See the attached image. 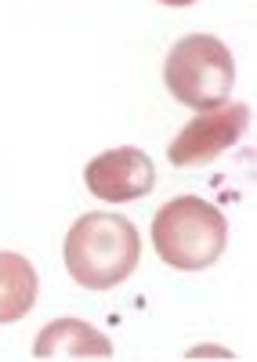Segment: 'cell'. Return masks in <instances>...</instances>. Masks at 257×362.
<instances>
[{
    "mask_svg": "<svg viewBox=\"0 0 257 362\" xmlns=\"http://www.w3.org/2000/svg\"><path fill=\"white\" fill-rule=\"evenodd\" d=\"M246 127H250V105L225 102L217 109H203L170 141L167 160L174 167H203V163L217 160L221 153H228L246 134Z\"/></svg>",
    "mask_w": 257,
    "mask_h": 362,
    "instance_id": "obj_4",
    "label": "cell"
},
{
    "mask_svg": "<svg viewBox=\"0 0 257 362\" xmlns=\"http://www.w3.org/2000/svg\"><path fill=\"white\" fill-rule=\"evenodd\" d=\"M83 181H88V192L105 203H131L153 192L156 167L141 148L120 145L109 148V153H98L83 170Z\"/></svg>",
    "mask_w": 257,
    "mask_h": 362,
    "instance_id": "obj_5",
    "label": "cell"
},
{
    "mask_svg": "<svg viewBox=\"0 0 257 362\" xmlns=\"http://www.w3.org/2000/svg\"><path fill=\"white\" fill-rule=\"evenodd\" d=\"M228 243L225 214L203 196H174L153 214V247L178 272L210 268Z\"/></svg>",
    "mask_w": 257,
    "mask_h": 362,
    "instance_id": "obj_2",
    "label": "cell"
},
{
    "mask_svg": "<svg viewBox=\"0 0 257 362\" xmlns=\"http://www.w3.org/2000/svg\"><path fill=\"white\" fill-rule=\"evenodd\" d=\"M33 355L37 358H109L112 341L83 319H54L37 334Z\"/></svg>",
    "mask_w": 257,
    "mask_h": 362,
    "instance_id": "obj_6",
    "label": "cell"
},
{
    "mask_svg": "<svg viewBox=\"0 0 257 362\" xmlns=\"http://www.w3.org/2000/svg\"><path fill=\"white\" fill-rule=\"evenodd\" d=\"M160 4H167V8H189V4H196V0H160Z\"/></svg>",
    "mask_w": 257,
    "mask_h": 362,
    "instance_id": "obj_8",
    "label": "cell"
},
{
    "mask_svg": "<svg viewBox=\"0 0 257 362\" xmlns=\"http://www.w3.org/2000/svg\"><path fill=\"white\" fill-rule=\"evenodd\" d=\"M163 83L189 109H217L236 87V58L221 37L189 33L167 51Z\"/></svg>",
    "mask_w": 257,
    "mask_h": 362,
    "instance_id": "obj_3",
    "label": "cell"
},
{
    "mask_svg": "<svg viewBox=\"0 0 257 362\" xmlns=\"http://www.w3.org/2000/svg\"><path fill=\"white\" fill-rule=\"evenodd\" d=\"M66 272L83 290H112L120 286L141 261V239L138 228L124 214H91L76 218V225L66 235Z\"/></svg>",
    "mask_w": 257,
    "mask_h": 362,
    "instance_id": "obj_1",
    "label": "cell"
},
{
    "mask_svg": "<svg viewBox=\"0 0 257 362\" xmlns=\"http://www.w3.org/2000/svg\"><path fill=\"white\" fill-rule=\"evenodd\" d=\"M37 305V268L15 250H0V322H18Z\"/></svg>",
    "mask_w": 257,
    "mask_h": 362,
    "instance_id": "obj_7",
    "label": "cell"
}]
</instances>
